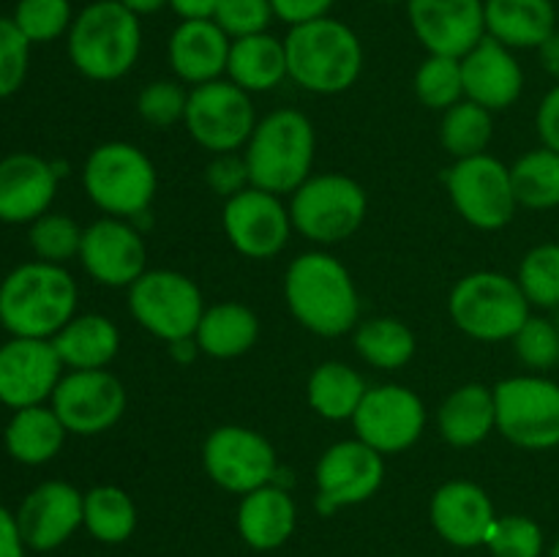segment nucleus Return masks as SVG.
I'll list each match as a JSON object with an SVG mask.
<instances>
[{"label": "nucleus", "instance_id": "f257e3e1", "mask_svg": "<svg viewBox=\"0 0 559 557\" xmlns=\"http://www.w3.org/2000/svg\"><path fill=\"white\" fill-rule=\"evenodd\" d=\"M284 298L295 320L317 336H344L360 322V298L353 276L344 262L325 251H306L289 262Z\"/></svg>", "mask_w": 559, "mask_h": 557}, {"label": "nucleus", "instance_id": "f03ea898", "mask_svg": "<svg viewBox=\"0 0 559 557\" xmlns=\"http://www.w3.org/2000/svg\"><path fill=\"white\" fill-rule=\"evenodd\" d=\"M74 276L63 265L31 260L0 282V328L11 336L52 339L76 315Z\"/></svg>", "mask_w": 559, "mask_h": 557}, {"label": "nucleus", "instance_id": "7ed1b4c3", "mask_svg": "<svg viewBox=\"0 0 559 557\" xmlns=\"http://www.w3.org/2000/svg\"><path fill=\"white\" fill-rule=\"evenodd\" d=\"M284 49L289 80L317 96L349 91L364 71V44L358 33L333 16L289 27Z\"/></svg>", "mask_w": 559, "mask_h": 557}, {"label": "nucleus", "instance_id": "20e7f679", "mask_svg": "<svg viewBox=\"0 0 559 557\" xmlns=\"http://www.w3.org/2000/svg\"><path fill=\"white\" fill-rule=\"evenodd\" d=\"M66 44L71 66L82 76L93 82H115L140 60V16L120 0H93L74 16Z\"/></svg>", "mask_w": 559, "mask_h": 557}, {"label": "nucleus", "instance_id": "39448f33", "mask_svg": "<svg viewBox=\"0 0 559 557\" xmlns=\"http://www.w3.org/2000/svg\"><path fill=\"white\" fill-rule=\"evenodd\" d=\"M317 134L311 120L298 109H276L257 120L246 142V167L251 186L271 194H293L311 178Z\"/></svg>", "mask_w": 559, "mask_h": 557}, {"label": "nucleus", "instance_id": "423d86ee", "mask_svg": "<svg viewBox=\"0 0 559 557\" xmlns=\"http://www.w3.org/2000/svg\"><path fill=\"white\" fill-rule=\"evenodd\" d=\"M82 186L93 205L115 218H140L156 197V167L131 142H102L82 167Z\"/></svg>", "mask_w": 559, "mask_h": 557}, {"label": "nucleus", "instance_id": "0eeeda50", "mask_svg": "<svg viewBox=\"0 0 559 557\" xmlns=\"http://www.w3.org/2000/svg\"><path fill=\"white\" fill-rule=\"evenodd\" d=\"M451 320L478 342H506L530 320V300L516 278L497 271H475L459 278L448 298Z\"/></svg>", "mask_w": 559, "mask_h": 557}, {"label": "nucleus", "instance_id": "6e6552de", "mask_svg": "<svg viewBox=\"0 0 559 557\" xmlns=\"http://www.w3.org/2000/svg\"><path fill=\"white\" fill-rule=\"evenodd\" d=\"M369 211V197L355 178L338 173L311 175L293 191V229L314 244L331 246L353 238Z\"/></svg>", "mask_w": 559, "mask_h": 557}, {"label": "nucleus", "instance_id": "1a4fd4ad", "mask_svg": "<svg viewBox=\"0 0 559 557\" xmlns=\"http://www.w3.org/2000/svg\"><path fill=\"white\" fill-rule=\"evenodd\" d=\"M129 311L147 333L175 344L194 339L205 315V300L194 278L169 268H156L142 273L129 287Z\"/></svg>", "mask_w": 559, "mask_h": 557}, {"label": "nucleus", "instance_id": "9d476101", "mask_svg": "<svg viewBox=\"0 0 559 557\" xmlns=\"http://www.w3.org/2000/svg\"><path fill=\"white\" fill-rule=\"evenodd\" d=\"M497 429L513 446L546 451L559 446V386L538 375L508 377L495 386Z\"/></svg>", "mask_w": 559, "mask_h": 557}, {"label": "nucleus", "instance_id": "9b49d317", "mask_svg": "<svg viewBox=\"0 0 559 557\" xmlns=\"http://www.w3.org/2000/svg\"><path fill=\"white\" fill-rule=\"evenodd\" d=\"M186 131L211 153H235L246 147L257 126L251 96L233 80H213L189 91Z\"/></svg>", "mask_w": 559, "mask_h": 557}, {"label": "nucleus", "instance_id": "f8f14e48", "mask_svg": "<svg viewBox=\"0 0 559 557\" xmlns=\"http://www.w3.org/2000/svg\"><path fill=\"white\" fill-rule=\"evenodd\" d=\"M445 186L459 216L478 229L506 227L519 208L511 167L489 153L459 158L445 173Z\"/></svg>", "mask_w": 559, "mask_h": 557}, {"label": "nucleus", "instance_id": "ddd939ff", "mask_svg": "<svg viewBox=\"0 0 559 557\" xmlns=\"http://www.w3.org/2000/svg\"><path fill=\"white\" fill-rule=\"evenodd\" d=\"M202 464L213 484L233 495H249L276 478V448L249 426H216L202 442Z\"/></svg>", "mask_w": 559, "mask_h": 557}, {"label": "nucleus", "instance_id": "4468645a", "mask_svg": "<svg viewBox=\"0 0 559 557\" xmlns=\"http://www.w3.org/2000/svg\"><path fill=\"white\" fill-rule=\"evenodd\" d=\"M69 435L96 437L112 429L126 413V388L112 371L82 369L66 371L49 399Z\"/></svg>", "mask_w": 559, "mask_h": 557}, {"label": "nucleus", "instance_id": "2eb2a0df", "mask_svg": "<svg viewBox=\"0 0 559 557\" xmlns=\"http://www.w3.org/2000/svg\"><path fill=\"white\" fill-rule=\"evenodd\" d=\"M355 437L380 451L402 453L420 440L426 429V404L413 388L385 382L366 391L353 415Z\"/></svg>", "mask_w": 559, "mask_h": 557}, {"label": "nucleus", "instance_id": "dca6fc26", "mask_svg": "<svg viewBox=\"0 0 559 557\" xmlns=\"http://www.w3.org/2000/svg\"><path fill=\"white\" fill-rule=\"evenodd\" d=\"M385 478V457L364 440H342L328 448L314 470L317 508L333 513L336 508L358 506L377 495Z\"/></svg>", "mask_w": 559, "mask_h": 557}, {"label": "nucleus", "instance_id": "f3484780", "mask_svg": "<svg viewBox=\"0 0 559 557\" xmlns=\"http://www.w3.org/2000/svg\"><path fill=\"white\" fill-rule=\"evenodd\" d=\"M222 224L233 249L251 260L276 257L293 233L289 208L284 205L282 197L257 186H249L224 202Z\"/></svg>", "mask_w": 559, "mask_h": 557}, {"label": "nucleus", "instance_id": "a211bd4d", "mask_svg": "<svg viewBox=\"0 0 559 557\" xmlns=\"http://www.w3.org/2000/svg\"><path fill=\"white\" fill-rule=\"evenodd\" d=\"M63 369L52 339L11 336L0 344V404L9 410L47 404Z\"/></svg>", "mask_w": 559, "mask_h": 557}, {"label": "nucleus", "instance_id": "6ab92c4d", "mask_svg": "<svg viewBox=\"0 0 559 557\" xmlns=\"http://www.w3.org/2000/svg\"><path fill=\"white\" fill-rule=\"evenodd\" d=\"M80 262L104 287H131L147 271V249L129 218L104 216L85 227Z\"/></svg>", "mask_w": 559, "mask_h": 557}, {"label": "nucleus", "instance_id": "aec40b11", "mask_svg": "<svg viewBox=\"0 0 559 557\" xmlns=\"http://www.w3.org/2000/svg\"><path fill=\"white\" fill-rule=\"evenodd\" d=\"M486 0H407L409 27L429 55L464 58L486 36Z\"/></svg>", "mask_w": 559, "mask_h": 557}, {"label": "nucleus", "instance_id": "412c9836", "mask_svg": "<svg viewBox=\"0 0 559 557\" xmlns=\"http://www.w3.org/2000/svg\"><path fill=\"white\" fill-rule=\"evenodd\" d=\"M16 522L27 549L52 552L85 524V495L66 481H44L20 502Z\"/></svg>", "mask_w": 559, "mask_h": 557}, {"label": "nucleus", "instance_id": "4be33fe9", "mask_svg": "<svg viewBox=\"0 0 559 557\" xmlns=\"http://www.w3.org/2000/svg\"><path fill=\"white\" fill-rule=\"evenodd\" d=\"M60 169L36 153L0 158V222L33 224L52 208Z\"/></svg>", "mask_w": 559, "mask_h": 557}, {"label": "nucleus", "instance_id": "5701e85b", "mask_svg": "<svg viewBox=\"0 0 559 557\" xmlns=\"http://www.w3.org/2000/svg\"><path fill=\"white\" fill-rule=\"evenodd\" d=\"M462 80L464 98L495 112V109H508L522 96L524 71L513 49L497 38L484 36L462 58Z\"/></svg>", "mask_w": 559, "mask_h": 557}, {"label": "nucleus", "instance_id": "b1692460", "mask_svg": "<svg viewBox=\"0 0 559 557\" xmlns=\"http://www.w3.org/2000/svg\"><path fill=\"white\" fill-rule=\"evenodd\" d=\"M431 524L437 533L459 549H473L486 544L495 524V502L473 481H448L431 497Z\"/></svg>", "mask_w": 559, "mask_h": 557}, {"label": "nucleus", "instance_id": "393cba45", "mask_svg": "<svg viewBox=\"0 0 559 557\" xmlns=\"http://www.w3.org/2000/svg\"><path fill=\"white\" fill-rule=\"evenodd\" d=\"M229 47L233 38L213 20H180L167 44L169 66L180 82L205 85L227 74Z\"/></svg>", "mask_w": 559, "mask_h": 557}, {"label": "nucleus", "instance_id": "a878e982", "mask_svg": "<svg viewBox=\"0 0 559 557\" xmlns=\"http://www.w3.org/2000/svg\"><path fill=\"white\" fill-rule=\"evenodd\" d=\"M298 511L287 489L265 484L243 495L238 506V533L251 549L271 552L287 544L295 533Z\"/></svg>", "mask_w": 559, "mask_h": 557}, {"label": "nucleus", "instance_id": "bb28decb", "mask_svg": "<svg viewBox=\"0 0 559 557\" xmlns=\"http://www.w3.org/2000/svg\"><path fill=\"white\" fill-rule=\"evenodd\" d=\"M437 429L453 448H473L497 429L495 388L467 382L448 393L437 410Z\"/></svg>", "mask_w": 559, "mask_h": 557}, {"label": "nucleus", "instance_id": "cd10ccee", "mask_svg": "<svg viewBox=\"0 0 559 557\" xmlns=\"http://www.w3.org/2000/svg\"><path fill=\"white\" fill-rule=\"evenodd\" d=\"M486 36L508 49H538L557 31L551 0H486Z\"/></svg>", "mask_w": 559, "mask_h": 557}, {"label": "nucleus", "instance_id": "c85d7f7f", "mask_svg": "<svg viewBox=\"0 0 559 557\" xmlns=\"http://www.w3.org/2000/svg\"><path fill=\"white\" fill-rule=\"evenodd\" d=\"M69 429L52 404H33V407L14 410L3 429V446L14 462L38 467V464L52 462L63 448Z\"/></svg>", "mask_w": 559, "mask_h": 557}, {"label": "nucleus", "instance_id": "c756f323", "mask_svg": "<svg viewBox=\"0 0 559 557\" xmlns=\"http://www.w3.org/2000/svg\"><path fill=\"white\" fill-rule=\"evenodd\" d=\"M55 349L69 371L107 369L120 349V331L109 317L74 315L52 336Z\"/></svg>", "mask_w": 559, "mask_h": 557}, {"label": "nucleus", "instance_id": "7c9ffc66", "mask_svg": "<svg viewBox=\"0 0 559 557\" xmlns=\"http://www.w3.org/2000/svg\"><path fill=\"white\" fill-rule=\"evenodd\" d=\"M227 76L246 93H267L287 80V49L284 38L271 33L235 38L229 47Z\"/></svg>", "mask_w": 559, "mask_h": 557}, {"label": "nucleus", "instance_id": "2f4dec72", "mask_svg": "<svg viewBox=\"0 0 559 557\" xmlns=\"http://www.w3.org/2000/svg\"><path fill=\"white\" fill-rule=\"evenodd\" d=\"M257 339H260V317L238 300H224V304L205 309L194 333L200 353L218 360L249 353Z\"/></svg>", "mask_w": 559, "mask_h": 557}, {"label": "nucleus", "instance_id": "473e14b6", "mask_svg": "<svg viewBox=\"0 0 559 557\" xmlns=\"http://www.w3.org/2000/svg\"><path fill=\"white\" fill-rule=\"evenodd\" d=\"M366 391H369V386L353 366L342 364V360H325L311 371L306 396H309L311 410L320 418L353 420Z\"/></svg>", "mask_w": 559, "mask_h": 557}, {"label": "nucleus", "instance_id": "72a5a7b5", "mask_svg": "<svg viewBox=\"0 0 559 557\" xmlns=\"http://www.w3.org/2000/svg\"><path fill=\"white\" fill-rule=\"evenodd\" d=\"M355 349L366 364L396 371L413 360L415 333L396 317H371L355 328Z\"/></svg>", "mask_w": 559, "mask_h": 557}, {"label": "nucleus", "instance_id": "f704fd0d", "mask_svg": "<svg viewBox=\"0 0 559 557\" xmlns=\"http://www.w3.org/2000/svg\"><path fill=\"white\" fill-rule=\"evenodd\" d=\"M136 528V508L129 491L102 484L85 491V530L102 544H123Z\"/></svg>", "mask_w": 559, "mask_h": 557}, {"label": "nucleus", "instance_id": "c9c22d12", "mask_svg": "<svg viewBox=\"0 0 559 557\" xmlns=\"http://www.w3.org/2000/svg\"><path fill=\"white\" fill-rule=\"evenodd\" d=\"M511 183L516 202L530 211H546L559 205V153L538 147L511 167Z\"/></svg>", "mask_w": 559, "mask_h": 557}, {"label": "nucleus", "instance_id": "e433bc0d", "mask_svg": "<svg viewBox=\"0 0 559 557\" xmlns=\"http://www.w3.org/2000/svg\"><path fill=\"white\" fill-rule=\"evenodd\" d=\"M491 134H495V120L491 112L480 104L462 98L459 104H453L451 109H445L440 123V140L442 147L451 153L453 158H469L480 156L489 147Z\"/></svg>", "mask_w": 559, "mask_h": 557}, {"label": "nucleus", "instance_id": "4c0bfd02", "mask_svg": "<svg viewBox=\"0 0 559 557\" xmlns=\"http://www.w3.org/2000/svg\"><path fill=\"white\" fill-rule=\"evenodd\" d=\"M415 96L429 109H451L464 98L462 58L451 55H429L415 71Z\"/></svg>", "mask_w": 559, "mask_h": 557}, {"label": "nucleus", "instance_id": "58836bf2", "mask_svg": "<svg viewBox=\"0 0 559 557\" xmlns=\"http://www.w3.org/2000/svg\"><path fill=\"white\" fill-rule=\"evenodd\" d=\"M82 235L85 229L66 213L47 211L38 216L27 229V244H31L33 254L41 262H52V265H66L69 260L80 257Z\"/></svg>", "mask_w": 559, "mask_h": 557}, {"label": "nucleus", "instance_id": "ea45409f", "mask_svg": "<svg viewBox=\"0 0 559 557\" xmlns=\"http://www.w3.org/2000/svg\"><path fill=\"white\" fill-rule=\"evenodd\" d=\"M516 282L527 295L530 306H559V244H540L530 249L519 265Z\"/></svg>", "mask_w": 559, "mask_h": 557}, {"label": "nucleus", "instance_id": "a19ab883", "mask_svg": "<svg viewBox=\"0 0 559 557\" xmlns=\"http://www.w3.org/2000/svg\"><path fill=\"white\" fill-rule=\"evenodd\" d=\"M74 16L71 0H20L11 20L31 44H49L69 36Z\"/></svg>", "mask_w": 559, "mask_h": 557}, {"label": "nucleus", "instance_id": "79ce46f5", "mask_svg": "<svg viewBox=\"0 0 559 557\" xmlns=\"http://www.w3.org/2000/svg\"><path fill=\"white\" fill-rule=\"evenodd\" d=\"M495 557H540L544 552V530L538 522L519 513L497 517L491 524L486 544Z\"/></svg>", "mask_w": 559, "mask_h": 557}, {"label": "nucleus", "instance_id": "37998d69", "mask_svg": "<svg viewBox=\"0 0 559 557\" xmlns=\"http://www.w3.org/2000/svg\"><path fill=\"white\" fill-rule=\"evenodd\" d=\"M186 104H189V91H183L180 82L156 80L140 91L136 112L153 129H169L186 118Z\"/></svg>", "mask_w": 559, "mask_h": 557}, {"label": "nucleus", "instance_id": "c03bdc74", "mask_svg": "<svg viewBox=\"0 0 559 557\" xmlns=\"http://www.w3.org/2000/svg\"><path fill=\"white\" fill-rule=\"evenodd\" d=\"M519 360L535 371L555 369L559 364V331L544 317H533L511 339Z\"/></svg>", "mask_w": 559, "mask_h": 557}, {"label": "nucleus", "instance_id": "a18cd8bd", "mask_svg": "<svg viewBox=\"0 0 559 557\" xmlns=\"http://www.w3.org/2000/svg\"><path fill=\"white\" fill-rule=\"evenodd\" d=\"M31 47L33 44L22 36L14 20L0 16V102L14 96L25 82L31 69Z\"/></svg>", "mask_w": 559, "mask_h": 557}, {"label": "nucleus", "instance_id": "49530a36", "mask_svg": "<svg viewBox=\"0 0 559 557\" xmlns=\"http://www.w3.org/2000/svg\"><path fill=\"white\" fill-rule=\"evenodd\" d=\"M276 20L271 0H222L213 14V22L227 33L229 38L257 36L267 33L271 22Z\"/></svg>", "mask_w": 559, "mask_h": 557}, {"label": "nucleus", "instance_id": "de8ad7c7", "mask_svg": "<svg viewBox=\"0 0 559 557\" xmlns=\"http://www.w3.org/2000/svg\"><path fill=\"white\" fill-rule=\"evenodd\" d=\"M205 180L216 194L222 197H235L238 191L249 189V167H246L243 156H235V153H216L211 164L205 169Z\"/></svg>", "mask_w": 559, "mask_h": 557}, {"label": "nucleus", "instance_id": "09e8293b", "mask_svg": "<svg viewBox=\"0 0 559 557\" xmlns=\"http://www.w3.org/2000/svg\"><path fill=\"white\" fill-rule=\"evenodd\" d=\"M333 3H336V0H271L276 20L287 22L289 27L322 20V16H331Z\"/></svg>", "mask_w": 559, "mask_h": 557}, {"label": "nucleus", "instance_id": "8fccbe9b", "mask_svg": "<svg viewBox=\"0 0 559 557\" xmlns=\"http://www.w3.org/2000/svg\"><path fill=\"white\" fill-rule=\"evenodd\" d=\"M535 123H538V134L544 140V147L559 153V85L551 87L544 96Z\"/></svg>", "mask_w": 559, "mask_h": 557}, {"label": "nucleus", "instance_id": "3c124183", "mask_svg": "<svg viewBox=\"0 0 559 557\" xmlns=\"http://www.w3.org/2000/svg\"><path fill=\"white\" fill-rule=\"evenodd\" d=\"M25 538H22L16 513L0 506V557H25Z\"/></svg>", "mask_w": 559, "mask_h": 557}, {"label": "nucleus", "instance_id": "603ef678", "mask_svg": "<svg viewBox=\"0 0 559 557\" xmlns=\"http://www.w3.org/2000/svg\"><path fill=\"white\" fill-rule=\"evenodd\" d=\"M222 0H169V9L180 20H213Z\"/></svg>", "mask_w": 559, "mask_h": 557}, {"label": "nucleus", "instance_id": "864d4df0", "mask_svg": "<svg viewBox=\"0 0 559 557\" xmlns=\"http://www.w3.org/2000/svg\"><path fill=\"white\" fill-rule=\"evenodd\" d=\"M538 58H540V66L546 69V74L555 76L559 82V31L551 33V36L540 44Z\"/></svg>", "mask_w": 559, "mask_h": 557}, {"label": "nucleus", "instance_id": "5fc2aeb1", "mask_svg": "<svg viewBox=\"0 0 559 557\" xmlns=\"http://www.w3.org/2000/svg\"><path fill=\"white\" fill-rule=\"evenodd\" d=\"M129 11H134L136 16H147V14H156L162 11L164 5H169V0H120Z\"/></svg>", "mask_w": 559, "mask_h": 557}, {"label": "nucleus", "instance_id": "6e6d98bb", "mask_svg": "<svg viewBox=\"0 0 559 557\" xmlns=\"http://www.w3.org/2000/svg\"><path fill=\"white\" fill-rule=\"evenodd\" d=\"M551 557H559V541L555 544V549H551Z\"/></svg>", "mask_w": 559, "mask_h": 557}, {"label": "nucleus", "instance_id": "4d7b16f0", "mask_svg": "<svg viewBox=\"0 0 559 557\" xmlns=\"http://www.w3.org/2000/svg\"><path fill=\"white\" fill-rule=\"evenodd\" d=\"M380 3H402V0H380ZM407 3V0H404Z\"/></svg>", "mask_w": 559, "mask_h": 557}]
</instances>
